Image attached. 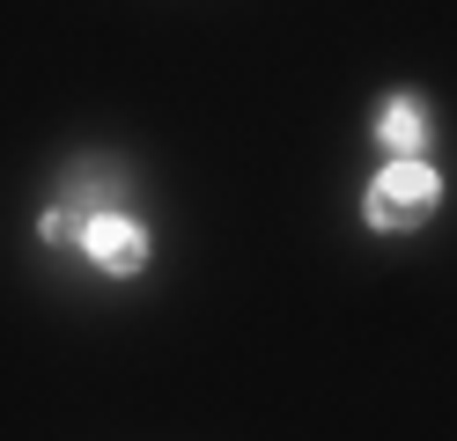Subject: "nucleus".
I'll list each match as a JSON object with an SVG mask.
<instances>
[{"label": "nucleus", "mask_w": 457, "mask_h": 441, "mask_svg": "<svg viewBox=\"0 0 457 441\" xmlns=\"http://www.w3.org/2000/svg\"><path fill=\"white\" fill-rule=\"evenodd\" d=\"M436 199H443V184H436L428 162H391L377 184H369V221L377 228H413V221H428Z\"/></svg>", "instance_id": "obj_1"}, {"label": "nucleus", "mask_w": 457, "mask_h": 441, "mask_svg": "<svg viewBox=\"0 0 457 441\" xmlns=\"http://www.w3.org/2000/svg\"><path fill=\"white\" fill-rule=\"evenodd\" d=\"M81 243H89V257L104 265V273H140V265H148V235H140V221L126 214H96L89 228H81Z\"/></svg>", "instance_id": "obj_2"}, {"label": "nucleus", "mask_w": 457, "mask_h": 441, "mask_svg": "<svg viewBox=\"0 0 457 441\" xmlns=\"http://www.w3.org/2000/svg\"><path fill=\"white\" fill-rule=\"evenodd\" d=\"M119 199H126V169L119 162H67V206L81 221L119 214Z\"/></svg>", "instance_id": "obj_3"}, {"label": "nucleus", "mask_w": 457, "mask_h": 441, "mask_svg": "<svg viewBox=\"0 0 457 441\" xmlns=\"http://www.w3.org/2000/svg\"><path fill=\"white\" fill-rule=\"evenodd\" d=\"M377 140L391 147V162H420V140H428V110H420V96H398V103L377 118Z\"/></svg>", "instance_id": "obj_4"}, {"label": "nucleus", "mask_w": 457, "mask_h": 441, "mask_svg": "<svg viewBox=\"0 0 457 441\" xmlns=\"http://www.w3.org/2000/svg\"><path fill=\"white\" fill-rule=\"evenodd\" d=\"M81 228H89V221H81L74 206H52V214H45V243H74Z\"/></svg>", "instance_id": "obj_5"}]
</instances>
